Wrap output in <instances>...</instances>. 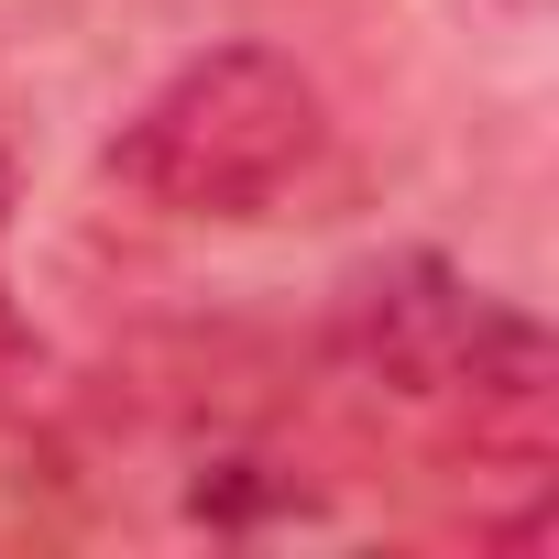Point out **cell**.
Returning <instances> with one entry per match:
<instances>
[{
  "label": "cell",
  "mask_w": 559,
  "mask_h": 559,
  "mask_svg": "<svg viewBox=\"0 0 559 559\" xmlns=\"http://www.w3.org/2000/svg\"><path fill=\"white\" fill-rule=\"evenodd\" d=\"M319 78L274 45H209L187 56L110 143V176L176 219H252L319 165Z\"/></svg>",
  "instance_id": "obj_1"
},
{
  "label": "cell",
  "mask_w": 559,
  "mask_h": 559,
  "mask_svg": "<svg viewBox=\"0 0 559 559\" xmlns=\"http://www.w3.org/2000/svg\"><path fill=\"white\" fill-rule=\"evenodd\" d=\"M341 352L362 384H384L395 406L417 417H450L472 439H515L537 450V417H548V330L493 308L483 286L439 252H384L341 286Z\"/></svg>",
  "instance_id": "obj_2"
},
{
  "label": "cell",
  "mask_w": 559,
  "mask_h": 559,
  "mask_svg": "<svg viewBox=\"0 0 559 559\" xmlns=\"http://www.w3.org/2000/svg\"><path fill=\"white\" fill-rule=\"evenodd\" d=\"M0 230H12V165H0ZM23 341V319H12V297H0V352Z\"/></svg>",
  "instance_id": "obj_3"
}]
</instances>
